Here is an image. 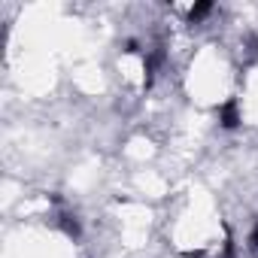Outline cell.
Masks as SVG:
<instances>
[{
  "label": "cell",
  "mask_w": 258,
  "mask_h": 258,
  "mask_svg": "<svg viewBox=\"0 0 258 258\" xmlns=\"http://www.w3.org/2000/svg\"><path fill=\"white\" fill-rule=\"evenodd\" d=\"M219 121H222V127H237V124H240V112H237V103H234V100H228V103L219 109Z\"/></svg>",
  "instance_id": "6da1fadb"
},
{
  "label": "cell",
  "mask_w": 258,
  "mask_h": 258,
  "mask_svg": "<svg viewBox=\"0 0 258 258\" xmlns=\"http://www.w3.org/2000/svg\"><path fill=\"white\" fill-rule=\"evenodd\" d=\"M61 225H64V231H67L70 237H79V222H76L73 216H64V222H61Z\"/></svg>",
  "instance_id": "3957f363"
},
{
  "label": "cell",
  "mask_w": 258,
  "mask_h": 258,
  "mask_svg": "<svg viewBox=\"0 0 258 258\" xmlns=\"http://www.w3.org/2000/svg\"><path fill=\"white\" fill-rule=\"evenodd\" d=\"M252 246L258 249V225H255V231H252Z\"/></svg>",
  "instance_id": "277c9868"
},
{
  "label": "cell",
  "mask_w": 258,
  "mask_h": 258,
  "mask_svg": "<svg viewBox=\"0 0 258 258\" xmlns=\"http://www.w3.org/2000/svg\"><path fill=\"white\" fill-rule=\"evenodd\" d=\"M210 10H213L210 4H198V7H191V13H188V19H191V22H198V19H204V16H207Z\"/></svg>",
  "instance_id": "7a4b0ae2"
}]
</instances>
